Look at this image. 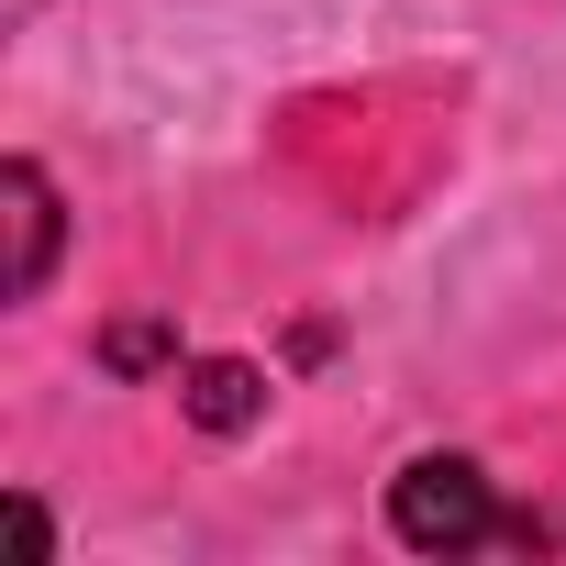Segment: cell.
<instances>
[{"mask_svg": "<svg viewBox=\"0 0 566 566\" xmlns=\"http://www.w3.org/2000/svg\"><path fill=\"white\" fill-rule=\"evenodd\" d=\"M389 533H400L411 555H478V544H500L511 522H500V489L478 478V455H411V467L389 478Z\"/></svg>", "mask_w": 566, "mask_h": 566, "instance_id": "6da1fadb", "label": "cell"}, {"mask_svg": "<svg viewBox=\"0 0 566 566\" xmlns=\"http://www.w3.org/2000/svg\"><path fill=\"white\" fill-rule=\"evenodd\" d=\"M0 222H12V277H0V290H12V301H45V277H56V178H45L34 156L0 167Z\"/></svg>", "mask_w": 566, "mask_h": 566, "instance_id": "7a4b0ae2", "label": "cell"}, {"mask_svg": "<svg viewBox=\"0 0 566 566\" xmlns=\"http://www.w3.org/2000/svg\"><path fill=\"white\" fill-rule=\"evenodd\" d=\"M178 411H189L200 433H244V422L266 411V378H255L244 356H200V367L178 378Z\"/></svg>", "mask_w": 566, "mask_h": 566, "instance_id": "3957f363", "label": "cell"}, {"mask_svg": "<svg viewBox=\"0 0 566 566\" xmlns=\"http://www.w3.org/2000/svg\"><path fill=\"white\" fill-rule=\"evenodd\" d=\"M156 356H178V334H167V323H123V334H112V367H123V378H145Z\"/></svg>", "mask_w": 566, "mask_h": 566, "instance_id": "277c9868", "label": "cell"}, {"mask_svg": "<svg viewBox=\"0 0 566 566\" xmlns=\"http://www.w3.org/2000/svg\"><path fill=\"white\" fill-rule=\"evenodd\" d=\"M12 533H23V555H56V522H45L34 500H12Z\"/></svg>", "mask_w": 566, "mask_h": 566, "instance_id": "5b68a950", "label": "cell"}]
</instances>
